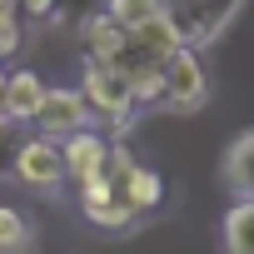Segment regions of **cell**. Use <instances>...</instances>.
<instances>
[{"label": "cell", "instance_id": "7", "mask_svg": "<svg viewBox=\"0 0 254 254\" xmlns=\"http://www.w3.org/2000/svg\"><path fill=\"white\" fill-rule=\"evenodd\" d=\"M80 50H85V60H105V65H115L120 50H125V25L110 20L105 10H90V15L80 20Z\"/></svg>", "mask_w": 254, "mask_h": 254}, {"label": "cell", "instance_id": "9", "mask_svg": "<svg viewBox=\"0 0 254 254\" xmlns=\"http://www.w3.org/2000/svg\"><path fill=\"white\" fill-rule=\"evenodd\" d=\"M219 175H224V185H229L234 199H249V194H254V130H244V135L224 150Z\"/></svg>", "mask_w": 254, "mask_h": 254}, {"label": "cell", "instance_id": "3", "mask_svg": "<svg viewBox=\"0 0 254 254\" xmlns=\"http://www.w3.org/2000/svg\"><path fill=\"white\" fill-rule=\"evenodd\" d=\"M165 110H180V115H190V110H199L204 100H209V75H204V65H199V50H175L165 65Z\"/></svg>", "mask_w": 254, "mask_h": 254}, {"label": "cell", "instance_id": "11", "mask_svg": "<svg viewBox=\"0 0 254 254\" xmlns=\"http://www.w3.org/2000/svg\"><path fill=\"white\" fill-rule=\"evenodd\" d=\"M80 214H85V219H90L95 229H115V234H120V229H130V224L140 219V214H135L130 204L120 199V194H110L105 204H90V209H80Z\"/></svg>", "mask_w": 254, "mask_h": 254}, {"label": "cell", "instance_id": "10", "mask_svg": "<svg viewBox=\"0 0 254 254\" xmlns=\"http://www.w3.org/2000/svg\"><path fill=\"white\" fill-rule=\"evenodd\" d=\"M219 244H224V254H254V194L229 204V214L219 224Z\"/></svg>", "mask_w": 254, "mask_h": 254}, {"label": "cell", "instance_id": "5", "mask_svg": "<svg viewBox=\"0 0 254 254\" xmlns=\"http://www.w3.org/2000/svg\"><path fill=\"white\" fill-rule=\"evenodd\" d=\"M60 160H65V180H90V175H100L105 170V160H110V140L100 135V130H75V135H65L60 140Z\"/></svg>", "mask_w": 254, "mask_h": 254}, {"label": "cell", "instance_id": "16", "mask_svg": "<svg viewBox=\"0 0 254 254\" xmlns=\"http://www.w3.org/2000/svg\"><path fill=\"white\" fill-rule=\"evenodd\" d=\"M15 50H20V25L10 15H0V60H10Z\"/></svg>", "mask_w": 254, "mask_h": 254}, {"label": "cell", "instance_id": "19", "mask_svg": "<svg viewBox=\"0 0 254 254\" xmlns=\"http://www.w3.org/2000/svg\"><path fill=\"white\" fill-rule=\"evenodd\" d=\"M0 120H5V115H0Z\"/></svg>", "mask_w": 254, "mask_h": 254}, {"label": "cell", "instance_id": "12", "mask_svg": "<svg viewBox=\"0 0 254 254\" xmlns=\"http://www.w3.org/2000/svg\"><path fill=\"white\" fill-rule=\"evenodd\" d=\"M25 140H30V125H20V120H0V180L15 175V155H20Z\"/></svg>", "mask_w": 254, "mask_h": 254}, {"label": "cell", "instance_id": "4", "mask_svg": "<svg viewBox=\"0 0 254 254\" xmlns=\"http://www.w3.org/2000/svg\"><path fill=\"white\" fill-rule=\"evenodd\" d=\"M10 180H20V185H30V190H40V194L60 190V185H65V160H60V140L30 135V140L20 145V155H15V175H10Z\"/></svg>", "mask_w": 254, "mask_h": 254}, {"label": "cell", "instance_id": "13", "mask_svg": "<svg viewBox=\"0 0 254 254\" xmlns=\"http://www.w3.org/2000/svg\"><path fill=\"white\" fill-rule=\"evenodd\" d=\"M105 15H110V20H120L125 30H130V25H140V20L160 15V0H105Z\"/></svg>", "mask_w": 254, "mask_h": 254}, {"label": "cell", "instance_id": "8", "mask_svg": "<svg viewBox=\"0 0 254 254\" xmlns=\"http://www.w3.org/2000/svg\"><path fill=\"white\" fill-rule=\"evenodd\" d=\"M115 190H120V199L130 204L135 214H150V209H160V204H165V194H170V190H165V175H160V170H150V165H135L130 175H125V180L115 185Z\"/></svg>", "mask_w": 254, "mask_h": 254}, {"label": "cell", "instance_id": "2", "mask_svg": "<svg viewBox=\"0 0 254 254\" xmlns=\"http://www.w3.org/2000/svg\"><path fill=\"white\" fill-rule=\"evenodd\" d=\"M90 110L80 100V90H60V85H45L40 95V110L30 115V135H45V140H65L75 130H90Z\"/></svg>", "mask_w": 254, "mask_h": 254}, {"label": "cell", "instance_id": "6", "mask_svg": "<svg viewBox=\"0 0 254 254\" xmlns=\"http://www.w3.org/2000/svg\"><path fill=\"white\" fill-rule=\"evenodd\" d=\"M40 95H45V80L35 70H5L0 75V115L5 120L30 125V115L40 110Z\"/></svg>", "mask_w": 254, "mask_h": 254}, {"label": "cell", "instance_id": "14", "mask_svg": "<svg viewBox=\"0 0 254 254\" xmlns=\"http://www.w3.org/2000/svg\"><path fill=\"white\" fill-rule=\"evenodd\" d=\"M30 244V219L10 204H0V249H25Z\"/></svg>", "mask_w": 254, "mask_h": 254}, {"label": "cell", "instance_id": "1", "mask_svg": "<svg viewBox=\"0 0 254 254\" xmlns=\"http://www.w3.org/2000/svg\"><path fill=\"white\" fill-rule=\"evenodd\" d=\"M80 100H85L90 120L115 125V135H125V125L135 120L130 80H125L115 65H105V60H85V75H80Z\"/></svg>", "mask_w": 254, "mask_h": 254}, {"label": "cell", "instance_id": "15", "mask_svg": "<svg viewBox=\"0 0 254 254\" xmlns=\"http://www.w3.org/2000/svg\"><path fill=\"white\" fill-rule=\"evenodd\" d=\"M15 20L20 25H55L60 20V0H15Z\"/></svg>", "mask_w": 254, "mask_h": 254}, {"label": "cell", "instance_id": "18", "mask_svg": "<svg viewBox=\"0 0 254 254\" xmlns=\"http://www.w3.org/2000/svg\"><path fill=\"white\" fill-rule=\"evenodd\" d=\"M0 15H10V20H15V0H0ZM15 25H20V20H15Z\"/></svg>", "mask_w": 254, "mask_h": 254}, {"label": "cell", "instance_id": "17", "mask_svg": "<svg viewBox=\"0 0 254 254\" xmlns=\"http://www.w3.org/2000/svg\"><path fill=\"white\" fill-rule=\"evenodd\" d=\"M199 5H204V0H160V10H165V15H170V20H175V25H180V20H185V15H194V10H199Z\"/></svg>", "mask_w": 254, "mask_h": 254}]
</instances>
